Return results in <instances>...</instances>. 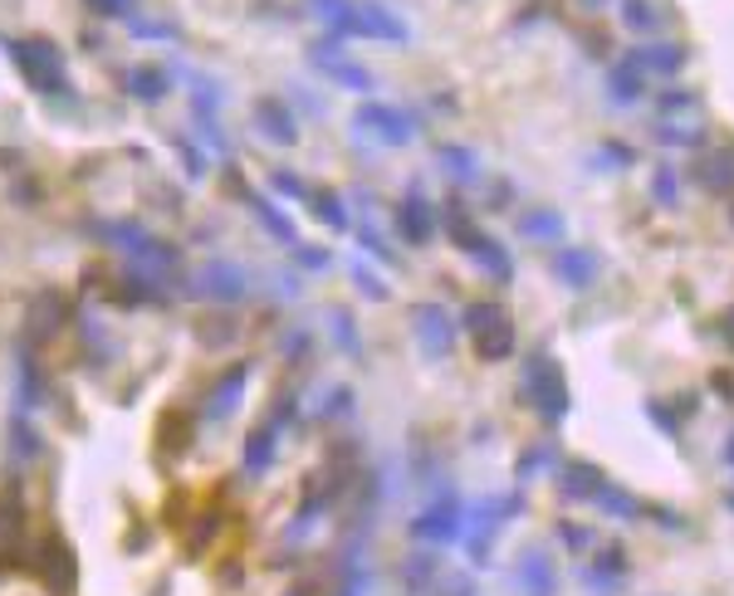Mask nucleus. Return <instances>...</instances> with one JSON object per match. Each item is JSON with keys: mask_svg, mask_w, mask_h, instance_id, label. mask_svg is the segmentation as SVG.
Masks as SVG:
<instances>
[{"mask_svg": "<svg viewBox=\"0 0 734 596\" xmlns=\"http://www.w3.org/2000/svg\"><path fill=\"white\" fill-rule=\"evenodd\" d=\"M328 328H334V342L348 357H363V338H358V322H353L348 308H328Z\"/></svg>", "mask_w": 734, "mask_h": 596, "instance_id": "nucleus-38", "label": "nucleus"}, {"mask_svg": "<svg viewBox=\"0 0 734 596\" xmlns=\"http://www.w3.org/2000/svg\"><path fill=\"white\" fill-rule=\"evenodd\" d=\"M358 240H363V250L373 255V259H383V265H397V255L387 250V240H383V235H377L373 226H367V220H363V226H358Z\"/></svg>", "mask_w": 734, "mask_h": 596, "instance_id": "nucleus-45", "label": "nucleus"}, {"mask_svg": "<svg viewBox=\"0 0 734 596\" xmlns=\"http://www.w3.org/2000/svg\"><path fill=\"white\" fill-rule=\"evenodd\" d=\"M436 161L446 167L450 181H475V177H480V161H475V152H470V147H460V142H446L436 152Z\"/></svg>", "mask_w": 734, "mask_h": 596, "instance_id": "nucleus-35", "label": "nucleus"}, {"mask_svg": "<svg viewBox=\"0 0 734 596\" xmlns=\"http://www.w3.org/2000/svg\"><path fill=\"white\" fill-rule=\"evenodd\" d=\"M411 332H416V347H421V357H450V347H456V318L446 314L440 304H416L411 308Z\"/></svg>", "mask_w": 734, "mask_h": 596, "instance_id": "nucleus-10", "label": "nucleus"}, {"mask_svg": "<svg viewBox=\"0 0 734 596\" xmlns=\"http://www.w3.org/2000/svg\"><path fill=\"white\" fill-rule=\"evenodd\" d=\"M275 455H279V430L265 420V426H255L250 440H245V455H240L245 479H265L269 465H275Z\"/></svg>", "mask_w": 734, "mask_h": 596, "instance_id": "nucleus-22", "label": "nucleus"}, {"mask_svg": "<svg viewBox=\"0 0 734 596\" xmlns=\"http://www.w3.org/2000/svg\"><path fill=\"white\" fill-rule=\"evenodd\" d=\"M177 157H181V167H187V181H201L206 171H201V147L187 142V138H177Z\"/></svg>", "mask_w": 734, "mask_h": 596, "instance_id": "nucleus-46", "label": "nucleus"}, {"mask_svg": "<svg viewBox=\"0 0 734 596\" xmlns=\"http://www.w3.org/2000/svg\"><path fill=\"white\" fill-rule=\"evenodd\" d=\"M269 186H275L279 196H294V201H314V191H318V186H309V181H304V177H294L289 167L269 171Z\"/></svg>", "mask_w": 734, "mask_h": 596, "instance_id": "nucleus-42", "label": "nucleus"}, {"mask_svg": "<svg viewBox=\"0 0 734 596\" xmlns=\"http://www.w3.org/2000/svg\"><path fill=\"white\" fill-rule=\"evenodd\" d=\"M0 44H6V54L16 59L20 79L30 83L34 93H44V98H65V93H73V89H69L65 54H59V44H54V40H44V34H30V40H0Z\"/></svg>", "mask_w": 734, "mask_h": 596, "instance_id": "nucleus-2", "label": "nucleus"}, {"mask_svg": "<svg viewBox=\"0 0 734 596\" xmlns=\"http://www.w3.org/2000/svg\"><path fill=\"white\" fill-rule=\"evenodd\" d=\"M40 430H34L30 426V416H24V411H16V416H10V459H20V465H24V459H34V455H40Z\"/></svg>", "mask_w": 734, "mask_h": 596, "instance_id": "nucleus-37", "label": "nucleus"}, {"mask_svg": "<svg viewBox=\"0 0 734 596\" xmlns=\"http://www.w3.org/2000/svg\"><path fill=\"white\" fill-rule=\"evenodd\" d=\"M519 235L538 245H554V240H563V216L558 210H529V216H519Z\"/></svg>", "mask_w": 734, "mask_h": 596, "instance_id": "nucleus-33", "label": "nucleus"}, {"mask_svg": "<svg viewBox=\"0 0 734 596\" xmlns=\"http://www.w3.org/2000/svg\"><path fill=\"white\" fill-rule=\"evenodd\" d=\"M353 132H363V138H373L383 147H407L416 138V118L401 113L397 103H377V98H367L358 113H353Z\"/></svg>", "mask_w": 734, "mask_h": 596, "instance_id": "nucleus-8", "label": "nucleus"}, {"mask_svg": "<svg viewBox=\"0 0 734 596\" xmlns=\"http://www.w3.org/2000/svg\"><path fill=\"white\" fill-rule=\"evenodd\" d=\"M725 504H730V508H734V494H730V499H725Z\"/></svg>", "mask_w": 734, "mask_h": 596, "instance_id": "nucleus-54", "label": "nucleus"}, {"mask_svg": "<svg viewBox=\"0 0 734 596\" xmlns=\"http://www.w3.org/2000/svg\"><path fill=\"white\" fill-rule=\"evenodd\" d=\"M446 230H450V240H456L460 250H465V259H470V265H480L489 279H499V284H509V279H514V259H509V250H505V245L489 240V235L470 220V210H465V206H446Z\"/></svg>", "mask_w": 734, "mask_h": 596, "instance_id": "nucleus-3", "label": "nucleus"}, {"mask_svg": "<svg viewBox=\"0 0 734 596\" xmlns=\"http://www.w3.org/2000/svg\"><path fill=\"white\" fill-rule=\"evenodd\" d=\"M245 206H250V216L260 220V230L269 235V240H279V245H289V250H299V230H294V220L279 210L269 196H255V191H245Z\"/></svg>", "mask_w": 734, "mask_h": 596, "instance_id": "nucleus-21", "label": "nucleus"}, {"mask_svg": "<svg viewBox=\"0 0 734 596\" xmlns=\"http://www.w3.org/2000/svg\"><path fill=\"white\" fill-rule=\"evenodd\" d=\"M187 298H211V304H240L250 294V275L236 265V259H206L201 269H191L187 284H181Z\"/></svg>", "mask_w": 734, "mask_h": 596, "instance_id": "nucleus-4", "label": "nucleus"}, {"mask_svg": "<svg viewBox=\"0 0 734 596\" xmlns=\"http://www.w3.org/2000/svg\"><path fill=\"white\" fill-rule=\"evenodd\" d=\"M685 59H691V49L685 44H646V49H632V64L646 73V79H671V73H681L685 69Z\"/></svg>", "mask_w": 734, "mask_h": 596, "instance_id": "nucleus-25", "label": "nucleus"}, {"mask_svg": "<svg viewBox=\"0 0 734 596\" xmlns=\"http://www.w3.org/2000/svg\"><path fill=\"white\" fill-rule=\"evenodd\" d=\"M93 235L108 245V250L128 255V265L142 269V275L157 279V284L167 275H177V265H181V255L171 250L167 240H157L147 226H138V220H93Z\"/></svg>", "mask_w": 734, "mask_h": 596, "instance_id": "nucleus-1", "label": "nucleus"}, {"mask_svg": "<svg viewBox=\"0 0 734 596\" xmlns=\"http://www.w3.org/2000/svg\"><path fill=\"white\" fill-rule=\"evenodd\" d=\"M627 553L617 548V543H612V548H603L593 557V563H583L578 567V577H583V587L593 592V596H617L622 592V582H627Z\"/></svg>", "mask_w": 734, "mask_h": 596, "instance_id": "nucleus-15", "label": "nucleus"}, {"mask_svg": "<svg viewBox=\"0 0 734 596\" xmlns=\"http://www.w3.org/2000/svg\"><path fill=\"white\" fill-rule=\"evenodd\" d=\"M436 553H411L407 563H401V592L407 596H421V592H432V582H436Z\"/></svg>", "mask_w": 734, "mask_h": 596, "instance_id": "nucleus-32", "label": "nucleus"}, {"mask_svg": "<svg viewBox=\"0 0 734 596\" xmlns=\"http://www.w3.org/2000/svg\"><path fill=\"white\" fill-rule=\"evenodd\" d=\"M24 543H30V508H24L20 484H6L0 489V563L20 557Z\"/></svg>", "mask_w": 734, "mask_h": 596, "instance_id": "nucleus-11", "label": "nucleus"}, {"mask_svg": "<svg viewBox=\"0 0 734 596\" xmlns=\"http://www.w3.org/2000/svg\"><path fill=\"white\" fill-rule=\"evenodd\" d=\"M725 465H734V430H730V440H725Z\"/></svg>", "mask_w": 734, "mask_h": 596, "instance_id": "nucleus-52", "label": "nucleus"}, {"mask_svg": "<svg viewBox=\"0 0 734 596\" xmlns=\"http://www.w3.org/2000/svg\"><path fill=\"white\" fill-rule=\"evenodd\" d=\"M499 318H505V308H499V304H465V314H460V328H465V332H470V338H475V332L495 328Z\"/></svg>", "mask_w": 734, "mask_h": 596, "instance_id": "nucleus-41", "label": "nucleus"}, {"mask_svg": "<svg viewBox=\"0 0 734 596\" xmlns=\"http://www.w3.org/2000/svg\"><path fill=\"white\" fill-rule=\"evenodd\" d=\"M309 59H314V69H324L328 79L343 83V89H348V93H373V89H377L373 69L353 64V59H348V54H338V49L328 44V40H324V44H314V49H309Z\"/></svg>", "mask_w": 734, "mask_h": 596, "instance_id": "nucleus-14", "label": "nucleus"}, {"mask_svg": "<svg viewBox=\"0 0 734 596\" xmlns=\"http://www.w3.org/2000/svg\"><path fill=\"white\" fill-rule=\"evenodd\" d=\"M642 89H646V73L636 69V64H632V54H627L617 69H612L607 93H612V103H617V108H632L636 98H642Z\"/></svg>", "mask_w": 734, "mask_h": 596, "instance_id": "nucleus-30", "label": "nucleus"}, {"mask_svg": "<svg viewBox=\"0 0 734 596\" xmlns=\"http://www.w3.org/2000/svg\"><path fill=\"white\" fill-rule=\"evenodd\" d=\"M40 396H44L40 367H34V357H20V377H16V411L30 416L34 406H40Z\"/></svg>", "mask_w": 734, "mask_h": 596, "instance_id": "nucleus-36", "label": "nucleus"}, {"mask_svg": "<svg viewBox=\"0 0 734 596\" xmlns=\"http://www.w3.org/2000/svg\"><path fill=\"white\" fill-rule=\"evenodd\" d=\"M397 230H401V240H407L411 250H426V245L436 240V210H432V201H426L421 186H411L407 201L397 206Z\"/></svg>", "mask_w": 734, "mask_h": 596, "instance_id": "nucleus-13", "label": "nucleus"}, {"mask_svg": "<svg viewBox=\"0 0 734 596\" xmlns=\"http://www.w3.org/2000/svg\"><path fill=\"white\" fill-rule=\"evenodd\" d=\"M255 128H260V138L275 142V147L299 142V118H294V108L285 103V98H275V93L255 103Z\"/></svg>", "mask_w": 734, "mask_h": 596, "instance_id": "nucleus-18", "label": "nucleus"}, {"mask_svg": "<svg viewBox=\"0 0 734 596\" xmlns=\"http://www.w3.org/2000/svg\"><path fill=\"white\" fill-rule=\"evenodd\" d=\"M128 34H132V40H181L177 24L152 20V16H128Z\"/></svg>", "mask_w": 734, "mask_h": 596, "instance_id": "nucleus-40", "label": "nucleus"}, {"mask_svg": "<svg viewBox=\"0 0 734 596\" xmlns=\"http://www.w3.org/2000/svg\"><path fill=\"white\" fill-rule=\"evenodd\" d=\"M524 508L519 494H505V499H485V504H475L470 514H465V533H460V543H465V553L475 557V567H485V557H489V538H495L499 528H505V518H514Z\"/></svg>", "mask_w": 734, "mask_h": 596, "instance_id": "nucleus-6", "label": "nucleus"}, {"mask_svg": "<svg viewBox=\"0 0 734 596\" xmlns=\"http://www.w3.org/2000/svg\"><path fill=\"white\" fill-rule=\"evenodd\" d=\"M309 206H314V216L324 220L334 235H348L353 230V210H348V196H343V191H324V186H318Z\"/></svg>", "mask_w": 734, "mask_h": 596, "instance_id": "nucleus-29", "label": "nucleus"}, {"mask_svg": "<svg viewBox=\"0 0 734 596\" xmlns=\"http://www.w3.org/2000/svg\"><path fill=\"white\" fill-rule=\"evenodd\" d=\"M622 6V20H627V30L636 34H652L656 24H661V10L652 6V0H617Z\"/></svg>", "mask_w": 734, "mask_h": 596, "instance_id": "nucleus-39", "label": "nucleus"}, {"mask_svg": "<svg viewBox=\"0 0 734 596\" xmlns=\"http://www.w3.org/2000/svg\"><path fill=\"white\" fill-rule=\"evenodd\" d=\"M353 40L407 44V40H411V30H407V20H397L387 6H373V0H358V20H353Z\"/></svg>", "mask_w": 734, "mask_h": 596, "instance_id": "nucleus-16", "label": "nucleus"}, {"mask_svg": "<svg viewBox=\"0 0 734 596\" xmlns=\"http://www.w3.org/2000/svg\"><path fill=\"white\" fill-rule=\"evenodd\" d=\"M652 196L661 206H676L681 201V181H676V171L671 167H656V177H652Z\"/></svg>", "mask_w": 734, "mask_h": 596, "instance_id": "nucleus-44", "label": "nucleus"}, {"mask_svg": "<svg viewBox=\"0 0 734 596\" xmlns=\"http://www.w3.org/2000/svg\"><path fill=\"white\" fill-rule=\"evenodd\" d=\"M289 596H324V587H318V582H304V587H294Z\"/></svg>", "mask_w": 734, "mask_h": 596, "instance_id": "nucleus-51", "label": "nucleus"}, {"mask_svg": "<svg viewBox=\"0 0 734 596\" xmlns=\"http://www.w3.org/2000/svg\"><path fill=\"white\" fill-rule=\"evenodd\" d=\"M656 142H666V147H701V128H656Z\"/></svg>", "mask_w": 734, "mask_h": 596, "instance_id": "nucleus-47", "label": "nucleus"}, {"mask_svg": "<svg viewBox=\"0 0 734 596\" xmlns=\"http://www.w3.org/2000/svg\"><path fill=\"white\" fill-rule=\"evenodd\" d=\"M314 20L334 30V40H353V20H358V0H304Z\"/></svg>", "mask_w": 734, "mask_h": 596, "instance_id": "nucleus-26", "label": "nucleus"}, {"mask_svg": "<svg viewBox=\"0 0 734 596\" xmlns=\"http://www.w3.org/2000/svg\"><path fill=\"white\" fill-rule=\"evenodd\" d=\"M294 259H299L304 269H328V265H334V259L318 250V245H299V250H294Z\"/></svg>", "mask_w": 734, "mask_h": 596, "instance_id": "nucleus-50", "label": "nucleus"}, {"mask_svg": "<svg viewBox=\"0 0 734 596\" xmlns=\"http://www.w3.org/2000/svg\"><path fill=\"white\" fill-rule=\"evenodd\" d=\"M65 322H69V304H65V294H59V289H44V294H34V298H30L24 328H30V338H34V342L54 338V332L65 328Z\"/></svg>", "mask_w": 734, "mask_h": 596, "instance_id": "nucleus-20", "label": "nucleus"}, {"mask_svg": "<svg viewBox=\"0 0 734 596\" xmlns=\"http://www.w3.org/2000/svg\"><path fill=\"white\" fill-rule=\"evenodd\" d=\"M558 479H563V499H578V504H597V494L612 484L603 469H593V465H568Z\"/></svg>", "mask_w": 734, "mask_h": 596, "instance_id": "nucleus-27", "label": "nucleus"}, {"mask_svg": "<svg viewBox=\"0 0 734 596\" xmlns=\"http://www.w3.org/2000/svg\"><path fill=\"white\" fill-rule=\"evenodd\" d=\"M558 465V445L554 440H544V445H534L529 455L514 465V489H529L534 484V475H548V469Z\"/></svg>", "mask_w": 734, "mask_h": 596, "instance_id": "nucleus-31", "label": "nucleus"}, {"mask_svg": "<svg viewBox=\"0 0 734 596\" xmlns=\"http://www.w3.org/2000/svg\"><path fill=\"white\" fill-rule=\"evenodd\" d=\"M524 396H529L534 411L544 420H554V426L568 416V406H573L568 381H563V371H558L554 357H529V367H524Z\"/></svg>", "mask_w": 734, "mask_h": 596, "instance_id": "nucleus-5", "label": "nucleus"}, {"mask_svg": "<svg viewBox=\"0 0 734 596\" xmlns=\"http://www.w3.org/2000/svg\"><path fill=\"white\" fill-rule=\"evenodd\" d=\"M656 122L661 128H701V98L691 89L656 93Z\"/></svg>", "mask_w": 734, "mask_h": 596, "instance_id": "nucleus-24", "label": "nucleus"}, {"mask_svg": "<svg viewBox=\"0 0 734 596\" xmlns=\"http://www.w3.org/2000/svg\"><path fill=\"white\" fill-rule=\"evenodd\" d=\"M460 533H465V504H460L456 489H440L411 524V538L436 543V548L440 543H460Z\"/></svg>", "mask_w": 734, "mask_h": 596, "instance_id": "nucleus-9", "label": "nucleus"}, {"mask_svg": "<svg viewBox=\"0 0 734 596\" xmlns=\"http://www.w3.org/2000/svg\"><path fill=\"white\" fill-rule=\"evenodd\" d=\"M597 275H603V259H597L593 250H583V245H568V250H554V279H558L568 294L593 289Z\"/></svg>", "mask_w": 734, "mask_h": 596, "instance_id": "nucleus-17", "label": "nucleus"}, {"mask_svg": "<svg viewBox=\"0 0 734 596\" xmlns=\"http://www.w3.org/2000/svg\"><path fill=\"white\" fill-rule=\"evenodd\" d=\"M83 6L93 10V16H103V20H128L132 16V0H83Z\"/></svg>", "mask_w": 734, "mask_h": 596, "instance_id": "nucleus-49", "label": "nucleus"}, {"mask_svg": "<svg viewBox=\"0 0 734 596\" xmlns=\"http://www.w3.org/2000/svg\"><path fill=\"white\" fill-rule=\"evenodd\" d=\"M514 582H519L524 596H558V567L544 548H524L519 563H514Z\"/></svg>", "mask_w": 734, "mask_h": 596, "instance_id": "nucleus-19", "label": "nucleus"}, {"mask_svg": "<svg viewBox=\"0 0 734 596\" xmlns=\"http://www.w3.org/2000/svg\"><path fill=\"white\" fill-rule=\"evenodd\" d=\"M558 538H563V548L578 553V557L593 548V533H587V528H573V524H558Z\"/></svg>", "mask_w": 734, "mask_h": 596, "instance_id": "nucleus-48", "label": "nucleus"}, {"mask_svg": "<svg viewBox=\"0 0 734 596\" xmlns=\"http://www.w3.org/2000/svg\"><path fill=\"white\" fill-rule=\"evenodd\" d=\"M30 567H34V577H40V587L49 596H73L79 567H73V548H69L65 533H44V538L34 543V553H30Z\"/></svg>", "mask_w": 734, "mask_h": 596, "instance_id": "nucleus-7", "label": "nucleus"}, {"mask_svg": "<svg viewBox=\"0 0 734 596\" xmlns=\"http://www.w3.org/2000/svg\"><path fill=\"white\" fill-rule=\"evenodd\" d=\"M122 89H128L132 103L157 108L171 93V79H167V69H157V64H132L128 73H122Z\"/></svg>", "mask_w": 734, "mask_h": 596, "instance_id": "nucleus-23", "label": "nucleus"}, {"mask_svg": "<svg viewBox=\"0 0 734 596\" xmlns=\"http://www.w3.org/2000/svg\"><path fill=\"white\" fill-rule=\"evenodd\" d=\"M695 181L705 186V191H730L734 186V147H715V152H705L695 161Z\"/></svg>", "mask_w": 734, "mask_h": 596, "instance_id": "nucleus-28", "label": "nucleus"}, {"mask_svg": "<svg viewBox=\"0 0 734 596\" xmlns=\"http://www.w3.org/2000/svg\"><path fill=\"white\" fill-rule=\"evenodd\" d=\"M583 6H587V10H597V6H607V0H583Z\"/></svg>", "mask_w": 734, "mask_h": 596, "instance_id": "nucleus-53", "label": "nucleus"}, {"mask_svg": "<svg viewBox=\"0 0 734 596\" xmlns=\"http://www.w3.org/2000/svg\"><path fill=\"white\" fill-rule=\"evenodd\" d=\"M475 352H480V362H499V357H509V352H514V328H509V318H499L495 328L475 332Z\"/></svg>", "mask_w": 734, "mask_h": 596, "instance_id": "nucleus-34", "label": "nucleus"}, {"mask_svg": "<svg viewBox=\"0 0 734 596\" xmlns=\"http://www.w3.org/2000/svg\"><path fill=\"white\" fill-rule=\"evenodd\" d=\"M250 371L255 362H236V367H226L216 377V387L206 391V401H201V416L206 420H230L240 411V401H245V387H250Z\"/></svg>", "mask_w": 734, "mask_h": 596, "instance_id": "nucleus-12", "label": "nucleus"}, {"mask_svg": "<svg viewBox=\"0 0 734 596\" xmlns=\"http://www.w3.org/2000/svg\"><path fill=\"white\" fill-rule=\"evenodd\" d=\"M348 275H353V284L363 289V298H387V294H391V289H387V279H377L367 265H358V259L348 265Z\"/></svg>", "mask_w": 734, "mask_h": 596, "instance_id": "nucleus-43", "label": "nucleus"}]
</instances>
